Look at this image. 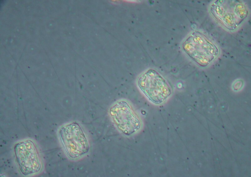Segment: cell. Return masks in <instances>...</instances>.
Segmentation results:
<instances>
[{
    "instance_id": "6da1fadb",
    "label": "cell",
    "mask_w": 251,
    "mask_h": 177,
    "mask_svg": "<svg viewBox=\"0 0 251 177\" xmlns=\"http://www.w3.org/2000/svg\"><path fill=\"white\" fill-rule=\"evenodd\" d=\"M137 83L145 97L155 104L164 102L172 93L171 87L167 80L153 69H149L139 76Z\"/></svg>"
},
{
    "instance_id": "7a4b0ae2",
    "label": "cell",
    "mask_w": 251,
    "mask_h": 177,
    "mask_svg": "<svg viewBox=\"0 0 251 177\" xmlns=\"http://www.w3.org/2000/svg\"><path fill=\"white\" fill-rule=\"evenodd\" d=\"M61 145L67 155L72 159L87 154L89 150L87 138L81 127L76 122L62 127L58 132Z\"/></svg>"
},
{
    "instance_id": "3957f363",
    "label": "cell",
    "mask_w": 251,
    "mask_h": 177,
    "mask_svg": "<svg viewBox=\"0 0 251 177\" xmlns=\"http://www.w3.org/2000/svg\"><path fill=\"white\" fill-rule=\"evenodd\" d=\"M210 11L219 24L231 30L239 26L248 14L246 7L237 1H216L211 6Z\"/></svg>"
},
{
    "instance_id": "277c9868",
    "label": "cell",
    "mask_w": 251,
    "mask_h": 177,
    "mask_svg": "<svg viewBox=\"0 0 251 177\" xmlns=\"http://www.w3.org/2000/svg\"><path fill=\"white\" fill-rule=\"evenodd\" d=\"M16 160L20 171L24 175L40 172L42 164L35 143L30 140L19 142L14 146Z\"/></svg>"
},
{
    "instance_id": "5b68a950",
    "label": "cell",
    "mask_w": 251,
    "mask_h": 177,
    "mask_svg": "<svg viewBox=\"0 0 251 177\" xmlns=\"http://www.w3.org/2000/svg\"><path fill=\"white\" fill-rule=\"evenodd\" d=\"M185 50L201 65H206L217 56L218 49L208 37L199 32H194L187 41Z\"/></svg>"
},
{
    "instance_id": "8992f818",
    "label": "cell",
    "mask_w": 251,
    "mask_h": 177,
    "mask_svg": "<svg viewBox=\"0 0 251 177\" xmlns=\"http://www.w3.org/2000/svg\"><path fill=\"white\" fill-rule=\"evenodd\" d=\"M109 112L114 123L124 134L129 135L139 129L140 119L128 102L122 100L118 102L110 108Z\"/></svg>"
}]
</instances>
